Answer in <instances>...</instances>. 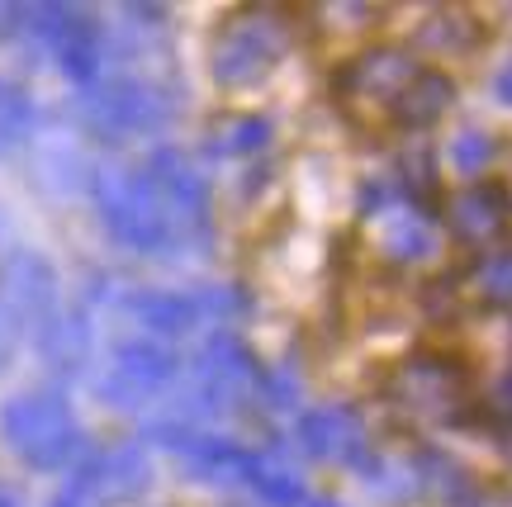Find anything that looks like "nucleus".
<instances>
[{"label":"nucleus","instance_id":"nucleus-1","mask_svg":"<svg viewBox=\"0 0 512 507\" xmlns=\"http://www.w3.org/2000/svg\"><path fill=\"white\" fill-rule=\"evenodd\" d=\"M427 209L441 218L446 242H456V247H465V252H475V247H479V228H470V209H456V204L446 200L441 190H427ZM508 214H512V209H508V190H498V200H489V204H484V214H479V218H489V223H484V233H494L498 242H512Z\"/></svg>","mask_w":512,"mask_h":507}]
</instances>
